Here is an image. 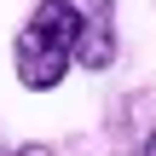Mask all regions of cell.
Returning <instances> with one entry per match:
<instances>
[{
    "mask_svg": "<svg viewBox=\"0 0 156 156\" xmlns=\"http://www.w3.org/2000/svg\"><path fill=\"white\" fill-rule=\"evenodd\" d=\"M75 41H81V0H41L17 41H12V69L17 87L29 93H52L69 69H75Z\"/></svg>",
    "mask_w": 156,
    "mask_h": 156,
    "instance_id": "cell-1",
    "label": "cell"
},
{
    "mask_svg": "<svg viewBox=\"0 0 156 156\" xmlns=\"http://www.w3.org/2000/svg\"><path fill=\"white\" fill-rule=\"evenodd\" d=\"M116 64V23H110V0H81V41H75V69L104 75Z\"/></svg>",
    "mask_w": 156,
    "mask_h": 156,
    "instance_id": "cell-2",
    "label": "cell"
},
{
    "mask_svg": "<svg viewBox=\"0 0 156 156\" xmlns=\"http://www.w3.org/2000/svg\"><path fill=\"white\" fill-rule=\"evenodd\" d=\"M0 156H58V151H52V145H6Z\"/></svg>",
    "mask_w": 156,
    "mask_h": 156,
    "instance_id": "cell-3",
    "label": "cell"
},
{
    "mask_svg": "<svg viewBox=\"0 0 156 156\" xmlns=\"http://www.w3.org/2000/svg\"><path fill=\"white\" fill-rule=\"evenodd\" d=\"M133 156H156V127H151V133H145V145H139V151H133Z\"/></svg>",
    "mask_w": 156,
    "mask_h": 156,
    "instance_id": "cell-4",
    "label": "cell"
}]
</instances>
